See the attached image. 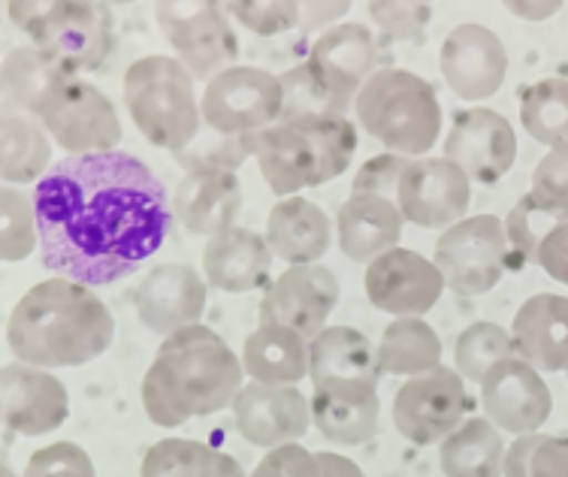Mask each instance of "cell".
Segmentation results:
<instances>
[{
  "label": "cell",
  "mask_w": 568,
  "mask_h": 477,
  "mask_svg": "<svg viewBox=\"0 0 568 477\" xmlns=\"http://www.w3.org/2000/svg\"><path fill=\"white\" fill-rule=\"evenodd\" d=\"M37 121L70 154L115 152L121 121L112 100L82 77H67L45 100Z\"/></svg>",
  "instance_id": "30bf717a"
},
{
  "label": "cell",
  "mask_w": 568,
  "mask_h": 477,
  "mask_svg": "<svg viewBox=\"0 0 568 477\" xmlns=\"http://www.w3.org/2000/svg\"><path fill=\"white\" fill-rule=\"evenodd\" d=\"M245 375L257 384L294 387L312 369V342L287 326H257L242 347Z\"/></svg>",
  "instance_id": "f1b7e54d"
},
{
  "label": "cell",
  "mask_w": 568,
  "mask_h": 477,
  "mask_svg": "<svg viewBox=\"0 0 568 477\" xmlns=\"http://www.w3.org/2000/svg\"><path fill=\"white\" fill-rule=\"evenodd\" d=\"M24 477H98L91 456L73 442H55L28 459Z\"/></svg>",
  "instance_id": "ee69618b"
},
{
  "label": "cell",
  "mask_w": 568,
  "mask_h": 477,
  "mask_svg": "<svg viewBox=\"0 0 568 477\" xmlns=\"http://www.w3.org/2000/svg\"><path fill=\"white\" fill-rule=\"evenodd\" d=\"M442 77L448 88L463 100L493 98L508 73V49L484 24L466 22L457 24L442 43Z\"/></svg>",
  "instance_id": "ac0fdd59"
},
{
  "label": "cell",
  "mask_w": 568,
  "mask_h": 477,
  "mask_svg": "<svg viewBox=\"0 0 568 477\" xmlns=\"http://www.w3.org/2000/svg\"><path fill=\"white\" fill-rule=\"evenodd\" d=\"M508 10L524 16V19H538L541 22V19H547V16H554L559 10V3H511Z\"/></svg>",
  "instance_id": "11a10c76"
},
{
  "label": "cell",
  "mask_w": 568,
  "mask_h": 477,
  "mask_svg": "<svg viewBox=\"0 0 568 477\" xmlns=\"http://www.w3.org/2000/svg\"><path fill=\"white\" fill-rule=\"evenodd\" d=\"M266 242L275 257L294 266L317 263L333 245V224L324 209L306 196L278 200L266 217Z\"/></svg>",
  "instance_id": "484cf974"
},
{
  "label": "cell",
  "mask_w": 568,
  "mask_h": 477,
  "mask_svg": "<svg viewBox=\"0 0 568 477\" xmlns=\"http://www.w3.org/2000/svg\"><path fill=\"white\" fill-rule=\"evenodd\" d=\"M7 12L40 52L73 77L103 70L115 49L112 10L100 0H10Z\"/></svg>",
  "instance_id": "277c9868"
},
{
  "label": "cell",
  "mask_w": 568,
  "mask_h": 477,
  "mask_svg": "<svg viewBox=\"0 0 568 477\" xmlns=\"http://www.w3.org/2000/svg\"><path fill=\"white\" fill-rule=\"evenodd\" d=\"M520 124L547 149L568 145V79H541L520 88Z\"/></svg>",
  "instance_id": "74e56055"
},
{
  "label": "cell",
  "mask_w": 568,
  "mask_h": 477,
  "mask_svg": "<svg viewBox=\"0 0 568 477\" xmlns=\"http://www.w3.org/2000/svg\"><path fill=\"white\" fill-rule=\"evenodd\" d=\"M408 163L412 161L403 158V154H375V158L363 163L361 173L354 179V194H375L396 200V187H399V179H403Z\"/></svg>",
  "instance_id": "bcb514c9"
},
{
  "label": "cell",
  "mask_w": 568,
  "mask_h": 477,
  "mask_svg": "<svg viewBox=\"0 0 568 477\" xmlns=\"http://www.w3.org/2000/svg\"><path fill=\"white\" fill-rule=\"evenodd\" d=\"M282 79L261 67L236 64L215 77L203 91L200 109L209 131L219 136H252L282 121Z\"/></svg>",
  "instance_id": "9c48e42d"
},
{
  "label": "cell",
  "mask_w": 568,
  "mask_h": 477,
  "mask_svg": "<svg viewBox=\"0 0 568 477\" xmlns=\"http://www.w3.org/2000/svg\"><path fill=\"white\" fill-rule=\"evenodd\" d=\"M242 375V359L212 326H185L158 345L142 378V405L152 424L175 429L230 408L245 387Z\"/></svg>",
  "instance_id": "3957f363"
},
{
  "label": "cell",
  "mask_w": 568,
  "mask_h": 477,
  "mask_svg": "<svg viewBox=\"0 0 568 477\" xmlns=\"http://www.w3.org/2000/svg\"><path fill=\"white\" fill-rule=\"evenodd\" d=\"M403 212L396 200L375 194H351L339 209L336 230L345 257L357 263L378 261L403 238Z\"/></svg>",
  "instance_id": "d4e9b609"
},
{
  "label": "cell",
  "mask_w": 568,
  "mask_h": 477,
  "mask_svg": "<svg viewBox=\"0 0 568 477\" xmlns=\"http://www.w3.org/2000/svg\"><path fill=\"white\" fill-rule=\"evenodd\" d=\"M532 477H568V435H541L532 454Z\"/></svg>",
  "instance_id": "681fc988"
},
{
  "label": "cell",
  "mask_w": 568,
  "mask_h": 477,
  "mask_svg": "<svg viewBox=\"0 0 568 477\" xmlns=\"http://www.w3.org/2000/svg\"><path fill=\"white\" fill-rule=\"evenodd\" d=\"M317 463H321V477H366L357 463L339 454H317Z\"/></svg>",
  "instance_id": "db71d44e"
},
{
  "label": "cell",
  "mask_w": 568,
  "mask_h": 477,
  "mask_svg": "<svg viewBox=\"0 0 568 477\" xmlns=\"http://www.w3.org/2000/svg\"><path fill=\"white\" fill-rule=\"evenodd\" d=\"M382 375H405L415 378L442 366V338L424 317H396L384 329L378 345Z\"/></svg>",
  "instance_id": "e575fe53"
},
{
  "label": "cell",
  "mask_w": 568,
  "mask_h": 477,
  "mask_svg": "<svg viewBox=\"0 0 568 477\" xmlns=\"http://www.w3.org/2000/svg\"><path fill=\"white\" fill-rule=\"evenodd\" d=\"M154 19L185 70L200 82H212L236 67L240 40L224 3L215 0H164L154 3Z\"/></svg>",
  "instance_id": "52a82bcc"
},
{
  "label": "cell",
  "mask_w": 568,
  "mask_h": 477,
  "mask_svg": "<svg viewBox=\"0 0 568 477\" xmlns=\"http://www.w3.org/2000/svg\"><path fill=\"white\" fill-rule=\"evenodd\" d=\"M517 357V345L514 336L499 324L481 321V324L466 326L459 333L457 345H454V363L463 378L478 380L487 378V372L496 369L503 359Z\"/></svg>",
  "instance_id": "f35d334b"
},
{
  "label": "cell",
  "mask_w": 568,
  "mask_h": 477,
  "mask_svg": "<svg viewBox=\"0 0 568 477\" xmlns=\"http://www.w3.org/2000/svg\"><path fill=\"white\" fill-rule=\"evenodd\" d=\"M471 203V179L448 158H417L405 166L396 206L408 224L438 230L459 224Z\"/></svg>",
  "instance_id": "7c38bea8"
},
{
  "label": "cell",
  "mask_w": 568,
  "mask_h": 477,
  "mask_svg": "<svg viewBox=\"0 0 568 477\" xmlns=\"http://www.w3.org/2000/svg\"><path fill=\"white\" fill-rule=\"evenodd\" d=\"M0 414L10 435L55 433L70 417V393L49 369L7 363L0 372Z\"/></svg>",
  "instance_id": "9a60e30c"
},
{
  "label": "cell",
  "mask_w": 568,
  "mask_h": 477,
  "mask_svg": "<svg viewBox=\"0 0 568 477\" xmlns=\"http://www.w3.org/2000/svg\"><path fill=\"white\" fill-rule=\"evenodd\" d=\"M224 10L261 37H275L303 24V3L296 0H240L224 3Z\"/></svg>",
  "instance_id": "b9f144b4"
},
{
  "label": "cell",
  "mask_w": 568,
  "mask_h": 477,
  "mask_svg": "<svg viewBox=\"0 0 568 477\" xmlns=\"http://www.w3.org/2000/svg\"><path fill=\"white\" fill-rule=\"evenodd\" d=\"M242 212L240 175L230 170H187L175 185L173 215L182 221L187 233L197 236H221L236 227Z\"/></svg>",
  "instance_id": "44dd1931"
},
{
  "label": "cell",
  "mask_w": 568,
  "mask_h": 477,
  "mask_svg": "<svg viewBox=\"0 0 568 477\" xmlns=\"http://www.w3.org/2000/svg\"><path fill=\"white\" fill-rule=\"evenodd\" d=\"M469 408L463 375L448 366L408 378L394 396V424L405 442L429 447L445 442L463 426Z\"/></svg>",
  "instance_id": "8fae6325"
},
{
  "label": "cell",
  "mask_w": 568,
  "mask_h": 477,
  "mask_svg": "<svg viewBox=\"0 0 568 477\" xmlns=\"http://www.w3.org/2000/svg\"><path fill=\"white\" fill-rule=\"evenodd\" d=\"M336 303H339V278L327 266L317 263L291 266L263 293L261 326H287L312 342L327 329L324 324Z\"/></svg>",
  "instance_id": "4fadbf2b"
},
{
  "label": "cell",
  "mask_w": 568,
  "mask_h": 477,
  "mask_svg": "<svg viewBox=\"0 0 568 477\" xmlns=\"http://www.w3.org/2000/svg\"><path fill=\"white\" fill-rule=\"evenodd\" d=\"M354 109L363 131L403 158H424L442 133L436 91L412 70H378L363 85Z\"/></svg>",
  "instance_id": "8992f818"
},
{
  "label": "cell",
  "mask_w": 568,
  "mask_h": 477,
  "mask_svg": "<svg viewBox=\"0 0 568 477\" xmlns=\"http://www.w3.org/2000/svg\"><path fill=\"white\" fill-rule=\"evenodd\" d=\"M254 158L261 163L263 182L275 196H296L303 187H315L317 154L308 136L287 124H273L254 133Z\"/></svg>",
  "instance_id": "4316f807"
},
{
  "label": "cell",
  "mask_w": 568,
  "mask_h": 477,
  "mask_svg": "<svg viewBox=\"0 0 568 477\" xmlns=\"http://www.w3.org/2000/svg\"><path fill=\"white\" fill-rule=\"evenodd\" d=\"M142 477H245L242 466L224 450L194 438H164L149 447Z\"/></svg>",
  "instance_id": "d590c367"
},
{
  "label": "cell",
  "mask_w": 568,
  "mask_h": 477,
  "mask_svg": "<svg viewBox=\"0 0 568 477\" xmlns=\"http://www.w3.org/2000/svg\"><path fill=\"white\" fill-rule=\"evenodd\" d=\"M445 158L457 163L478 185L499 182L517 161V136L511 121L496 109H459L445 140Z\"/></svg>",
  "instance_id": "5bb4252c"
},
{
  "label": "cell",
  "mask_w": 568,
  "mask_h": 477,
  "mask_svg": "<svg viewBox=\"0 0 568 477\" xmlns=\"http://www.w3.org/2000/svg\"><path fill=\"white\" fill-rule=\"evenodd\" d=\"M284 106L278 124H303L315 119H345L357 103L342 94L312 61L291 67L282 77Z\"/></svg>",
  "instance_id": "836d02e7"
},
{
  "label": "cell",
  "mask_w": 568,
  "mask_h": 477,
  "mask_svg": "<svg viewBox=\"0 0 568 477\" xmlns=\"http://www.w3.org/2000/svg\"><path fill=\"white\" fill-rule=\"evenodd\" d=\"M33 209L43 266L85 287L133 275L173 221L161 179L119 149L67 154L37 182Z\"/></svg>",
  "instance_id": "6da1fadb"
},
{
  "label": "cell",
  "mask_w": 568,
  "mask_h": 477,
  "mask_svg": "<svg viewBox=\"0 0 568 477\" xmlns=\"http://www.w3.org/2000/svg\"><path fill=\"white\" fill-rule=\"evenodd\" d=\"M308 136L317 154V185H327L333 179L345 175V170L357 154V128L348 119H315L303 124H287Z\"/></svg>",
  "instance_id": "ab89813d"
},
{
  "label": "cell",
  "mask_w": 568,
  "mask_h": 477,
  "mask_svg": "<svg viewBox=\"0 0 568 477\" xmlns=\"http://www.w3.org/2000/svg\"><path fill=\"white\" fill-rule=\"evenodd\" d=\"M481 405L487 420L503 433L532 435L554 412V396L541 372L532 369L524 357H511L487 372L481 380Z\"/></svg>",
  "instance_id": "2e32d148"
},
{
  "label": "cell",
  "mask_w": 568,
  "mask_h": 477,
  "mask_svg": "<svg viewBox=\"0 0 568 477\" xmlns=\"http://www.w3.org/2000/svg\"><path fill=\"white\" fill-rule=\"evenodd\" d=\"M517 357L538 372H568V296L536 293L529 296L511 326Z\"/></svg>",
  "instance_id": "603a6c76"
},
{
  "label": "cell",
  "mask_w": 568,
  "mask_h": 477,
  "mask_svg": "<svg viewBox=\"0 0 568 477\" xmlns=\"http://www.w3.org/2000/svg\"><path fill=\"white\" fill-rule=\"evenodd\" d=\"M67 77L64 67L43 54L37 45H24V49H12L3 58V70H0V82H3V109H16L24 115H40V109L52 91H55Z\"/></svg>",
  "instance_id": "1f68e13d"
},
{
  "label": "cell",
  "mask_w": 568,
  "mask_h": 477,
  "mask_svg": "<svg viewBox=\"0 0 568 477\" xmlns=\"http://www.w3.org/2000/svg\"><path fill=\"white\" fill-rule=\"evenodd\" d=\"M308 378L315 387L324 384H351L369 380L378 384V347L354 326H327L321 336L312 338V369Z\"/></svg>",
  "instance_id": "f546056e"
},
{
  "label": "cell",
  "mask_w": 568,
  "mask_h": 477,
  "mask_svg": "<svg viewBox=\"0 0 568 477\" xmlns=\"http://www.w3.org/2000/svg\"><path fill=\"white\" fill-rule=\"evenodd\" d=\"M348 12V3H303V31H317Z\"/></svg>",
  "instance_id": "f5cc1de1"
},
{
  "label": "cell",
  "mask_w": 568,
  "mask_h": 477,
  "mask_svg": "<svg viewBox=\"0 0 568 477\" xmlns=\"http://www.w3.org/2000/svg\"><path fill=\"white\" fill-rule=\"evenodd\" d=\"M252 477H321V463L306 447L282 445L263 456Z\"/></svg>",
  "instance_id": "7dc6e473"
},
{
  "label": "cell",
  "mask_w": 568,
  "mask_h": 477,
  "mask_svg": "<svg viewBox=\"0 0 568 477\" xmlns=\"http://www.w3.org/2000/svg\"><path fill=\"white\" fill-rule=\"evenodd\" d=\"M124 106L136 131L154 149L185 152L197 140L203 109L194 94V77L170 54H145L124 73Z\"/></svg>",
  "instance_id": "5b68a950"
},
{
  "label": "cell",
  "mask_w": 568,
  "mask_h": 477,
  "mask_svg": "<svg viewBox=\"0 0 568 477\" xmlns=\"http://www.w3.org/2000/svg\"><path fill=\"white\" fill-rule=\"evenodd\" d=\"M254 154V133L252 136H209L194 149H185L175 158L185 161L191 170H230L236 173L245 158Z\"/></svg>",
  "instance_id": "7bdbcfd3"
},
{
  "label": "cell",
  "mask_w": 568,
  "mask_h": 477,
  "mask_svg": "<svg viewBox=\"0 0 568 477\" xmlns=\"http://www.w3.org/2000/svg\"><path fill=\"white\" fill-rule=\"evenodd\" d=\"M133 308L142 324L166 338L185 326L200 324L206 312V284L185 263H164L142 278Z\"/></svg>",
  "instance_id": "ffe728a7"
},
{
  "label": "cell",
  "mask_w": 568,
  "mask_h": 477,
  "mask_svg": "<svg viewBox=\"0 0 568 477\" xmlns=\"http://www.w3.org/2000/svg\"><path fill=\"white\" fill-rule=\"evenodd\" d=\"M369 16L390 40H420L433 19L429 3H369Z\"/></svg>",
  "instance_id": "f6af8a7d"
},
{
  "label": "cell",
  "mask_w": 568,
  "mask_h": 477,
  "mask_svg": "<svg viewBox=\"0 0 568 477\" xmlns=\"http://www.w3.org/2000/svg\"><path fill=\"white\" fill-rule=\"evenodd\" d=\"M433 263L457 296L490 293L511 266L508 233L496 215H469L448 227L436 242Z\"/></svg>",
  "instance_id": "ba28073f"
},
{
  "label": "cell",
  "mask_w": 568,
  "mask_h": 477,
  "mask_svg": "<svg viewBox=\"0 0 568 477\" xmlns=\"http://www.w3.org/2000/svg\"><path fill=\"white\" fill-rule=\"evenodd\" d=\"M0 257L7 263L24 261L33 248H40V227H37V209L33 200L12 185L0 191Z\"/></svg>",
  "instance_id": "60d3db41"
},
{
  "label": "cell",
  "mask_w": 568,
  "mask_h": 477,
  "mask_svg": "<svg viewBox=\"0 0 568 477\" xmlns=\"http://www.w3.org/2000/svg\"><path fill=\"white\" fill-rule=\"evenodd\" d=\"M538 438H541V433L514 438L511 447L505 450V477H532V454H536Z\"/></svg>",
  "instance_id": "816d5d0a"
},
{
  "label": "cell",
  "mask_w": 568,
  "mask_h": 477,
  "mask_svg": "<svg viewBox=\"0 0 568 477\" xmlns=\"http://www.w3.org/2000/svg\"><path fill=\"white\" fill-rule=\"evenodd\" d=\"M382 399L378 384L351 380V384H324L312 396V424L327 442L342 447H361L378 435Z\"/></svg>",
  "instance_id": "7402d4cb"
},
{
  "label": "cell",
  "mask_w": 568,
  "mask_h": 477,
  "mask_svg": "<svg viewBox=\"0 0 568 477\" xmlns=\"http://www.w3.org/2000/svg\"><path fill=\"white\" fill-rule=\"evenodd\" d=\"M445 287L448 284L436 263L408 248L387 251L366 270L369 303L394 317H420L438 303Z\"/></svg>",
  "instance_id": "e0dca14e"
},
{
  "label": "cell",
  "mask_w": 568,
  "mask_h": 477,
  "mask_svg": "<svg viewBox=\"0 0 568 477\" xmlns=\"http://www.w3.org/2000/svg\"><path fill=\"white\" fill-rule=\"evenodd\" d=\"M233 424L254 447L296 445L312 424V402L296 387L245 384L230 405Z\"/></svg>",
  "instance_id": "d6986e66"
},
{
  "label": "cell",
  "mask_w": 568,
  "mask_h": 477,
  "mask_svg": "<svg viewBox=\"0 0 568 477\" xmlns=\"http://www.w3.org/2000/svg\"><path fill=\"white\" fill-rule=\"evenodd\" d=\"M115 321L98 293L70 278L33 284L7 317L12 357L37 369H77L103 357Z\"/></svg>",
  "instance_id": "7a4b0ae2"
},
{
  "label": "cell",
  "mask_w": 568,
  "mask_h": 477,
  "mask_svg": "<svg viewBox=\"0 0 568 477\" xmlns=\"http://www.w3.org/2000/svg\"><path fill=\"white\" fill-rule=\"evenodd\" d=\"M45 128L33 115L3 109L0 119V175L7 185H31L43 182V175L55 166L52 163V142Z\"/></svg>",
  "instance_id": "4dcf8cb0"
},
{
  "label": "cell",
  "mask_w": 568,
  "mask_h": 477,
  "mask_svg": "<svg viewBox=\"0 0 568 477\" xmlns=\"http://www.w3.org/2000/svg\"><path fill=\"white\" fill-rule=\"evenodd\" d=\"M538 266L559 284H568V227H559L538 251Z\"/></svg>",
  "instance_id": "f907efd6"
},
{
  "label": "cell",
  "mask_w": 568,
  "mask_h": 477,
  "mask_svg": "<svg viewBox=\"0 0 568 477\" xmlns=\"http://www.w3.org/2000/svg\"><path fill=\"white\" fill-rule=\"evenodd\" d=\"M559 227H568V206H557L536 191L520 196L505 217L511 270H520L526 263H538V251Z\"/></svg>",
  "instance_id": "8d00e7d4"
},
{
  "label": "cell",
  "mask_w": 568,
  "mask_h": 477,
  "mask_svg": "<svg viewBox=\"0 0 568 477\" xmlns=\"http://www.w3.org/2000/svg\"><path fill=\"white\" fill-rule=\"evenodd\" d=\"M0 477H16V475H12V468H10V466H3V471H0Z\"/></svg>",
  "instance_id": "9f6ffc18"
},
{
  "label": "cell",
  "mask_w": 568,
  "mask_h": 477,
  "mask_svg": "<svg viewBox=\"0 0 568 477\" xmlns=\"http://www.w3.org/2000/svg\"><path fill=\"white\" fill-rule=\"evenodd\" d=\"M532 191L557 206H568V145L550 149L532 173Z\"/></svg>",
  "instance_id": "c3c4849f"
},
{
  "label": "cell",
  "mask_w": 568,
  "mask_h": 477,
  "mask_svg": "<svg viewBox=\"0 0 568 477\" xmlns=\"http://www.w3.org/2000/svg\"><path fill=\"white\" fill-rule=\"evenodd\" d=\"M308 61L339 88L345 98L354 100V94H361L363 85L378 73L375 70L378 43L363 24H336L324 37H317Z\"/></svg>",
  "instance_id": "83f0119b"
},
{
  "label": "cell",
  "mask_w": 568,
  "mask_h": 477,
  "mask_svg": "<svg viewBox=\"0 0 568 477\" xmlns=\"http://www.w3.org/2000/svg\"><path fill=\"white\" fill-rule=\"evenodd\" d=\"M505 450L499 426L487 417H469L442 442L438 463L445 477H503Z\"/></svg>",
  "instance_id": "d6a6232c"
},
{
  "label": "cell",
  "mask_w": 568,
  "mask_h": 477,
  "mask_svg": "<svg viewBox=\"0 0 568 477\" xmlns=\"http://www.w3.org/2000/svg\"><path fill=\"white\" fill-rule=\"evenodd\" d=\"M273 270V248L261 233L233 227L212 236L203 248L206 282L221 293L261 291Z\"/></svg>",
  "instance_id": "cb8c5ba5"
}]
</instances>
